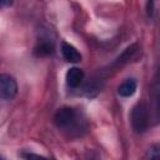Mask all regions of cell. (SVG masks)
Here are the masks:
<instances>
[{
	"label": "cell",
	"mask_w": 160,
	"mask_h": 160,
	"mask_svg": "<svg viewBox=\"0 0 160 160\" xmlns=\"http://www.w3.org/2000/svg\"><path fill=\"white\" fill-rule=\"evenodd\" d=\"M131 125L136 132H144L150 124V112L145 101H139L131 110Z\"/></svg>",
	"instance_id": "cell-1"
},
{
	"label": "cell",
	"mask_w": 160,
	"mask_h": 160,
	"mask_svg": "<svg viewBox=\"0 0 160 160\" xmlns=\"http://www.w3.org/2000/svg\"><path fill=\"white\" fill-rule=\"evenodd\" d=\"M54 121H55L56 126L60 128V129H69V128H72V126L76 124V121H78V115H76L75 109L69 108V106L60 108V109L55 112Z\"/></svg>",
	"instance_id": "cell-2"
},
{
	"label": "cell",
	"mask_w": 160,
	"mask_h": 160,
	"mask_svg": "<svg viewBox=\"0 0 160 160\" xmlns=\"http://www.w3.org/2000/svg\"><path fill=\"white\" fill-rule=\"evenodd\" d=\"M18 92V84L16 80L8 74L0 75V99L10 100Z\"/></svg>",
	"instance_id": "cell-3"
},
{
	"label": "cell",
	"mask_w": 160,
	"mask_h": 160,
	"mask_svg": "<svg viewBox=\"0 0 160 160\" xmlns=\"http://www.w3.org/2000/svg\"><path fill=\"white\" fill-rule=\"evenodd\" d=\"M84 80V71L79 68H71L66 72V84L70 88H78Z\"/></svg>",
	"instance_id": "cell-4"
},
{
	"label": "cell",
	"mask_w": 160,
	"mask_h": 160,
	"mask_svg": "<svg viewBox=\"0 0 160 160\" xmlns=\"http://www.w3.org/2000/svg\"><path fill=\"white\" fill-rule=\"evenodd\" d=\"M61 52L62 56L66 61L70 62H79L81 60V54L78 51V49L75 46H72L71 44L68 42H62L61 44Z\"/></svg>",
	"instance_id": "cell-5"
},
{
	"label": "cell",
	"mask_w": 160,
	"mask_h": 160,
	"mask_svg": "<svg viewBox=\"0 0 160 160\" xmlns=\"http://www.w3.org/2000/svg\"><path fill=\"white\" fill-rule=\"evenodd\" d=\"M136 86H138V84H136V81H135L134 79H126L125 81H122V82L119 85L118 92H119L121 96L128 98V96H131V95L135 92Z\"/></svg>",
	"instance_id": "cell-6"
},
{
	"label": "cell",
	"mask_w": 160,
	"mask_h": 160,
	"mask_svg": "<svg viewBox=\"0 0 160 160\" xmlns=\"http://www.w3.org/2000/svg\"><path fill=\"white\" fill-rule=\"evenodd\" d=\"M52 51H54V46H52V44H50V42H48V41H42V42H40V44L35 48V52H36L38 55H40V56L49 55V54H51Z\"/></svg>",
	"instance_id": "cell-7"
},
{
	"label": "cell",
	"mask_w": 160,
	"mask_h": 160,
	"mask_svg": "<svg viewBox=\"0 0 160 160\" xmlns=\"http://www.w3.org/2000/svg\"><path fill=\"white\" fill-rule=\"evenodd\" d=\"M159 150H160L159 145H158V144H152V145L148 149V151H146V154H145V160H160Z\"/></svg>",
	"instance_id": "cell-8"
},
{
	"label": "cell",
	"mask_w": 160,
	"mask_h": 160,
	"mask_svg": "<svg viewBox=\"0 0 160 160\" xmlns=\"http://www.w3.org/2000/svg\"><path fill=\"white\" fill-rule=\"evenodd\" d=\"M24 156H25V160H51V159H48V158L38 155V154H32V152H28Z\"/></svg>",
	"instance_id": "cell-9"
},
{
	"label": "cell",
	"mask_w": 160,
	"mask_h": 160,
	"mask_svg": "<svg viewBox=\"0 0 160 160\" xmlns=\"http://www.w3.org/2000/svg\"><path fill=\"white\" fill-rule=\"evenodd\" d=\"M10 2H5V1H0V8L1 6H5V5H9Z\"/></svg>",
	"instance_id": "cell-10"
}]
</instances>
